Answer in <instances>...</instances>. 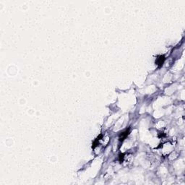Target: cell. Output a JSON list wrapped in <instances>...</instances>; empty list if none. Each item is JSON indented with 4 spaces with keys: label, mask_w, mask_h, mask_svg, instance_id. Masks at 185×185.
<instances>
[{
    "label": "cell",
    "mask_w": 185,
    "mask_h": 185,
    "mask_svg": "<svg viewBox=\"0 0 185 185\" xmlns=\"http://www.w3.org/2000/svg\"><path fill=\"white\" fill-rule=\"evenodd\" d=\"M165 59H166V57L164 55H160V56H158L156 60H155V64L158 65V67L160 68L163 66V63L165 62Z\"/></svg>",
    "instance_id": "cell-1"
},
{
    "label": "cell",
    "mask_w": 185,
    "mask_h": 185,
    "mask_svg": "<svg viewBox=\"0 0 185 185\" xmlns=\"http://www.w3.org/2000/svg\"><path fill=\"white\" fill-rule=\"evenodd\" d=\"M129 128H128V129H125V131H124V132H123L122 133H121V134H120L119 137V141H120V142H123L124 140L126 138V137L129 135Z\"/></svg>",
    "instance_id": "cell-2"
},
{
    "label": "cell",
    "mask_w": 185,
    "mask_h": 185,
    "mask_svg": "<svg viewBox=\"0 0 185 185\" xmlns=\"http://www.w3.org/2000/svg\"><path fill=\"white\" fill-rule=\"evenodd\" d=\"M102 137H103V134H100V135H99V136H98V137L96 139V140L93 142V145H92V148H93V149H94V148H96V147L98 145V141H99V140H100Z\"/></svg>",
    "instance_id": "cell-3"
},
{
    "label": "cell",
    "mask_w": 185,
    "mask_h": 185,
    "mask_svg": "<svg viewBox=\"0 0 185 185\" xmlns=\"http://www.w3.org/2000/svg\"><path fill=\"white\" fill-rule=\"evenodd\" d=\"M124 153H120L119 155V161H120V163H122L124 161Z\"/></svg>",
    "instance_id": "cell-4"
}]
</instances>
